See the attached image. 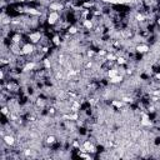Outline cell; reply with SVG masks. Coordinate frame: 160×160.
I'll return each instance as SVG.
<instances>
[{"instance_id":"obj_3","label":"cell","mask_w":160,"mask_h":160,"mask_svg":"<svg viewBox=\"0 0 160 160\" xmlns=\"http://www.w3.org/2000/svg\"><path fill=\"white\" fill-rule=\"evenodd\" d=\"M104 4H115V5H125V4H130L132 0H100Z\"/></svg>"},{"instance_id":"obj_8","label":"cell","mask_w":160,"mask_h":160,"mask_svg":"<svg viewBox=\"0 0 160 160\" xmlns=\"http://www.w3.org/2000/svg\"><path fill=\"white\" fill-rule=\"evenodd\" d=\"M84 26L86 28V29H92V26H94V24H92V21L91 20H84Z\"/></svg>"},{"instance_id":"obj_2","label":"cell","mask_w":160,"mask_h":160,"mask_svg":"<svg viewBox=\"0 0 160 160\" xmlns=\"http://www.w3.org/2000/svg\"><path fill=\"white\" fill-rule=\"evenodd\" d=\"M41 32L40 31H35V32H31V34H29V39H30V41H31V44H36V42H40V40H41Z\"/></svg>"},{"instance_id":"obj_10","label":"cell","mask_w":160,"mask_h":160,"mask_svg":"<svg viewBox=\"0 0 160 160\" xmlns=\"http://www.w3.org/2000/svg\"><path fill=\"white\" fill-rule=\"evenodd\" d=\"M78 32V29L75 26H70L69 28V34H76Z\"/></svg>"},{"instance_id":"obj_12","label":"cell","mask_w":160,"mask_h":160,"mask_svg":"<svg viewBox=\"0 0 160 160\" xmlns=\"http://www.w3.org/2000/svg\"><path fill=\"white\" fill-rule=\"evenodd\" d=\"M19 1H25V0H19Z\"/></svg>"},{"instance_id":"obj_7","label":"cell","mask_w":160,"mask_h":160,"mask_svg":"<svg viewBox=\"0 0 160 160\" xmlns=\"http://www.w3.org/2000/svg\"><path fill=\"white\" fill-rule=\"evenodd\" d=\"M122 75H116V76H114V78H110V82L111 84H118V82H121L122 81Z\"/></svg>"},{"instance_id":"obj_11","label":"cell","mask_w":160,"mask_h":160,"mask_svg":"<svg viewBox=\"0 0 160 160\" xmlns=\"http://www.w3.org/2000/svg\"><path fill=\"white\" fill-rule=\"evenodd\" d=\"M52 42L55 44V45H60V38L56 35V36H54V39H52Z\"/></svg>"},{"instance_id":"obj_6","label":"cell","mask_w":160,"mask_h":160,"mask_svg":"<svg viewBox=\"0 0 160 160\" xmlns=\"http://www.w3.org/2000/svg\"><path fill=\"white\" fill-rule=\"evenodd\" d=\"M136 51L138 52H140V54H144V52H148L150 49H149V46L148 45H145V44H140V45H136Z\"/></svg>"},{"instance_id":"obj_4","label":"cell","mask_w":160,"mask_h":160,"mask_svg":"<svg viewBox=\"0 0 160 160\" xmlns=\"http://www.w3.org/2000/svg\"><path fill=\"white\" fill-rule=\"evenodd\" d=\"M21 51H22V54L24 55H30V54H32L34 52V45L32 44H25L22 48H21Z\"/></svg>"},{"instance_id":"obj_9","label":"cell","mask_w":160,"mask_h":160,"mask_svg":"<svg viewBox=\"0 0 160 160\" xmlns=\"http://www.w3.org/2000/svg\"><path fill=\"white\" fill-rule=\"evenodd\" d=\"M55 141H56V139H55L54 135H49V136L46 138V144H54Z\"/></svg>"},{"instance_id":"obj_1","label":"cell","mask_w":160,"mask_h":160,"mask_svg":"<svg viewBox=\"0 0 160 160\" xmlns=\"http://www.w3.org/2000/svg\"><path fill=\"white\" fill-rule=\"evenodd\" d=\"M59 20V12L58 11H51L49 15H48V22L50 25H55Z\"/></svg>"},{"instance_id":"obj_5","label":"cell","mask_w":160,"mask_h":160,"mask_svg":"<svg viewBox=\"0 0 160 160\" xmlns=\"http://www.w3.org/2000/svg\"><path fill=\"white\" fill-rule=\"evenodd\" d=\"M2 141H4L6 145H14L15 139H14L12 135H4V136H2Z\"/></svg>"}]
</instances>
